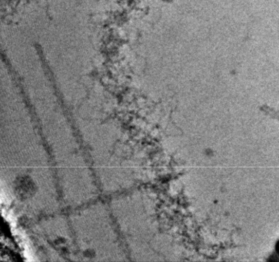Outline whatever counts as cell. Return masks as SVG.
Listing matches in <instances>:
<instances>
[{
    "label": "cell",
    "instance_id": "6da1fadb",
    "mask_svg": "<svg viewBox=\"0 0 279 262\" xmlns=\"http://www.w3.org/2000/svg\"><path fill=\"white\" fill-rule=\"evenodd\" d=\"M275 252H274L273 255H271V257H274L275 256V259H274V261H279V240L276 242V245H275Z\"/></svg>",
    "mask_w": 279,
    "mask_h": 262
},
{
    "label": "cell",
    "instance_id": "7a4b0ae2",
    "mask_svg": "<svg viewBox=\"0 0 279 262\" xmlns=\"http://www.w3.org/2000/svg\"><path fill=\"white\" fill-rule=\"evenodd\" d=\"M162 1L165 2V3H171L173 0H162Z\"/></svg>",
    "mask_w": 279,
    "mask_h": 262
}]
</instances>
